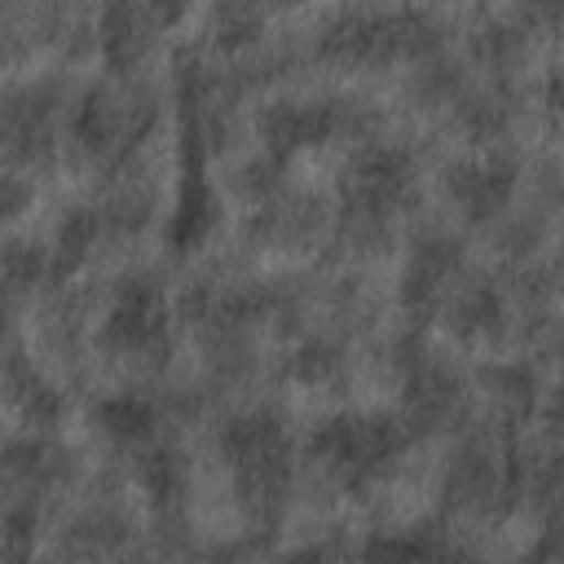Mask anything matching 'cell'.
Instances as JSON below:
<instances>
[{
    "mask_svg": "<svg viewBox=\"0 0 564 564\" xmlns=\"http://www.w3.org/2000/svg\"><path fill=\"white\" fill-rule=\"evenodd\" d=\"M401 445H405V427L397 419H383V414H339L313 432V449L330 467L348 471L352 480L392 463L401 454Z\"/></svg>",
    "mask_w": 564,
    "mask_h": 564,
    "instance_id": "obj_1",
    "label": "cell"
},
{
    "mask_svg": "<svg viewBox=\"0 0 564 564\" xmlns=\"http://www.w3.org/2000/svg\"><path fill=\"white\" fill-rule=\"evenodd\" d=\"M101 339L123 352H150L167 344V304L163 291L150 278H128L115 291V304L106 313Z\"/></svg>",
    "mask_w": 564,
    "mask_h": 564,
    "instance_id": "obj_2",
    "label": "cell"
},
{
    "mask_svg": "<svg viewBox=\"0 0 564 564\" xmlns=\"http://www.w3.org/2000/svg\"><path fill=\"white\" fill-rule=\"evenodd\" d=\"M225 454L242 467L247 480L256 485H278L286 463V436H282V423L273 414H242L225 427Z\"/></svg>",
    "mask_w": 564,
    "mask_h": 564,
    "instance_id": "obj_3",
    "label": "cell"
},
{
    "mask_svg": "<svg viewBox=\"0 0 564 564\" xmlns=\"http://www.w3.org/2000/svg\"><path fill=\"white\" fill-rule=\"evenodd\" d=\"M410 189V154L401 145H370L348 167V198L361 212H388Z\"/></svg>",
    "mask_w": 564,
    "mask_h": 564,
    "instance_id": "obj_4",
    "label": "cell"
},
{
    "mask_svg": "<svg viewBox=\"0 0 564 564\" xmlns=\"http://www.w3.org/2000/svg\"><path fill=\"white\" fill-rule=\"evenodd\" d=\"M511 185H516V167L507 159H467V163H454L449 167V194L458 207H467V216H494L507 198H511Z\"/></svg>",
    "mask_w": 564,
    "mask_h": 564,
    "instance_id": "obj_5",
    "label": "cell"
},
{
    "mask_svg": "<svg viewBox=\"0 0 564 564\" xmlns=\"http://www.w3.org/2000/svg\"><path fill=\"white\" fill-rule=\"evenodd\" d=\"M260 132H264V141L273 150L313 145V141L335 132V106H322V101H273L260 115Z\"/></svg>",
    "mask_w": 564,
    "mask_h": 564,
    "instance_id": "obj_6",
    "label": "cell"
},
{
    "mask_svg": "<svg viewBox=\"0 0 564 564\" xmlns=\"http://www.w3.org/2000/svg\"><path fill=\"white\" fill-rule=\"evenodd\" d=\"M163 18H167V9H150V4H115V9H106V18H101V48H106V57L119 62V66L141 57L150 31Z\"/></svg>",
    "mask_w": 564,
    "mask_h": 564,
    "instance_id": "obj_7",
    "label": "cell"
},
{
    "mask_svg": "<svg viewBox=\"0 0 564 564\" xmlns=\"http://www.w3.org/2000/svg\"><path fill=\"white\" fill-rule=\"evenodd\" d=\"M212 225H216V194L198 172H189L181 181V194H176V207H172V220H167V242L172 247H194V242L207 238Z\"/></svg>",
    "mask_w": 564,
    "mask_h": 564,
    "instance_id": "obj_8",
    "label": "cell"
},
{
    "mask_svg": "<svg viewBox=\"0 0 564 564\" xmlns=\"http://www.w3.org/2000/svg\"><path fill=\"white\" fill-rule=\"evenodd\" d=\"M458 269V247L445 242V238H427L414 247L410 256V269H405V300L410 304H427Z\"/></svg>",
    "mask_w": 564,
    "mask_h": 564,
    "instance_id": "obj_9",
    "label": "cell"
},
{
    "mask_svg": "<svg viewBox=\"0 0 564 564\" xmlns=\"http://www.w3.org/2000/svg\"><path fill=\"white\" fill-rule=\"evenodd\" d=\"M154 405L141 392H110L106 401H97V423L101 432H110L115 441H141L154 432Z\"/></svg>",
    "mask_w": 564,
    "mask_h": 564,
    "instance_id": "obj_10",
    "label": "cell"
},
{
    "mask_svg": "<svg viewBox=\"0 0 564 564\" xmlns=\"http://www.w3.org/2000/svg\"><path fill=\"white\" fill-rule=\"evenodd\" d=\"M9 392L18 401V410L31 419V423H53L62 414V392L40 375L31 370L26 361H13L9 366Z\"/></svg>",
    "mask_w": 564,
    "mask_h": 564,
    "instance_id": "obj_11",
    "label": "cell"
},
{
    "mask_svg": "<svg viewBox=\"0 0 564 564\" xmlns=\"http://www.w3.org/2000/svg\"><path fill=\"white\" fill-rule=\"evenodd\" d=\"M454 379L436 366V361H419L414 366V375H410V388H405V401H410V410L414 414H423V419H441L449 405H454Z\"/></svg>",
    "mask_w": 564,
    "mask_h": 564,
    "instance_id": "obj_12",
    "label": "cell"
},
{
    "mask_svg": "<svg viewBox=\"0 0 564 564\" xmlns=\"http://www.w3.org/2000/svg\"><path fill=\"white\" fill-rule=\"evenodd\" d=\"M0 471L4 476H18L26 485H44L48 476H57V449L35 441V436H22V441H9L0 449Z\"/></svg>",
    "mask_w": 564,
    "mask_h": 564,
    "instance_id": "obj_13",
    "label": "cell"
},
{
    "mask_svg": "<svg viewBox=\"0 0 564 564\" xmlns=\"http://www.w3.org/2000/svg\"><path fill=\"white\" fill-rule=\"evenodd\" d=\"M75 137L88 145V150H101L115 132H119V106H115V97H106L101 88H93V93H84V101L75 106Z\"/></svg>",
    "mask_w": 564,
    "mask_h": 564,
    "instance_id": "obj_14",
    "label": "cell"
},
{
    "mask_svg": "<svg viewBox=\"0 0 564 564\" xmlns=\"http://www.w3.org/2000/svg\"><path fill=\"white\" fill-rule=\"evenodd\" d=\"M423 560H427V546L410 533H379L361 551V564H423Z\"/></svg>",
    "mask_w": 564,
    "mask_h": 564,
    "instance_id": "obj_15",
    "label": "cell"
},
{
    "mask_svg": "<svg viewBox=\"0 0 564 564\" xmlns=\"http://www.w3.org/2000/svg\"><path fill=\"white\" fill-rule=\"evenodd\" d=\"M44 273V256L35 251V242H4L0 247V278L9 286H31L35 278Z\"/></svg>",
    "mask_w": 564,
    "mask_h": 564,
    "instance_id": "obj_16",
    "label": "cell"
},
{
    "mask_svg": "<svg viewBox=\"0 0 564 564\" xmlns=\"http://www.w3.org/2000/svg\"><path fill=\"white\" fill-rule=\"evenodd\" d=\"M97 234H101V216L88 212V207H79V212H70V216L62 220V229H57V251H62L66 260H79V256L97 242Z\"/></svg>",
    "mask_w": 564,
    "mask_h": 564,
    "instance_id": "obj_17",
    "label": "cell"
},
{
    "mask_svg": "<svg viewBox=\"0 0 564 564\" xmlns=\"http://www.w3.org/2000/svg\"><path fill=\"white\" fill-rule=\"evenodd\" d=\"M256 26H260V9H247V4H220V9H216V35H220L225 44L251 40Z\"/></svg>",
    "mask_w": 564,
    "mask_h": 564,
    "instance_id": "obj_18",
    "label": "cell"
},
{
    "mask_svg": "<svg viewBox=\"0 0 564 564\" xmlns=\"http://www.w3.org/2000/svg\"><path fill=\"white\" fill-rule=\"evenodd\" d=\"M26 203H31V185L22 176H13V172H0V220L18 216Z\"/></svg>",
    "mask_w": 564,
    "mask_h": 564,
    "instance_id": "obj_19",
    "label": "cell"
},
{
    "mask_svg": "<svg viewBox=\"0 0 564 564\" xmlns=\"http://www.w3.org/2000/svg\"><path fill=\"white\" fill-rule=\"evenodd\" d=\"M330 370H335V352L326 344H308L300 352V375L304 379H317V375H330Z\"/></svg>",
    "mask_w": 564,
    "mask_h": 564,
    "instance_id": "obj_20",
    "label": "cell"
},
{
    "mask_svg": "<svg viewBox=\"0 0 564 564\" xmlns=\"http://www.w3.org/2000/svg\"><path fill=\"white\" fill-rule=\"evenodd\" d=\"M278 564H330V551L326 546H300V551L282 555Z\"/></svg>",
    "mask_w": 564,
    "mask_h": 564,
    "instance_id": "obj_21",
    "label": "cell"
},
{
    "mask_svg": "<svg viewBox=\"0 0 564 564\" xmlns=\"http://www.w3.org/2000/svg\"><path fill=\"white\" fill-rule=\"evenodd\" d=\"M4 564H13V560H4Z\"/></svg>",
    "mask_w": 564,
    "mask_h": 564,
    "instance_id": "obj_22",
    "label": "cell"
}]
</instances>
